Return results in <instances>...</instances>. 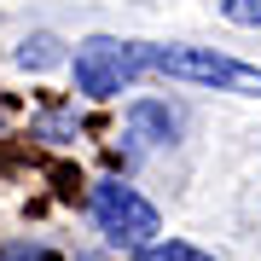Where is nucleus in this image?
<instances>
[{
    "instance_id": "3",
    "label": "nucleus",
    "mask_w": 261,
    "mask_h": 261,
    "mask_svg": "<svg viewBox=\"0 0 261 261\" xmlns=\"http://www.w3.org/2000/svg\"><path fill=\"white\" fill-rule=\"evenodd\" d=\"M128 82H140L128 64V41H111V35H93L75 47V87L87 99H116Z\"/></svg>"
},
{
    "instance_id": "6",
    "label": "nucleus",
    "mask_w": 261,
    "mask_h": 261,
    "mask_svg": "<svg viewBox=\"0 0 261 261\" xmlns=\"http://www.w3.org/2000/svg\"><path fill=\"white\" fill-rule=\"evenodd\" d=\"M18 64L23 70H53L58 64V41L53 35H29L23 47H18Z\"/></svg>"
},
{
    "instance_id": "1",
    "label": "nucleus",
    "mask_w": 261,
    "mask_h": 261,
    "mask_svg": "<svg viewBox=\"0 0 261 261\" xmlns=\"http://www.w3.org/2000/svg\"><path fill=\"white\" fill-rule=\"evenodd\" d=\"M134 75H174L192 87H215V93H244L261 99V70L244 58H226L215 47H151V41H128Z\"/></svg>"
},
{
    "instance_id": "7",
    "label": "nucleus",
    "mask_w": 261,
    "mask_h": 261,
    "mask_svg": "<svg viewBox=\"0 0 261 261\" xmlns=\"http://www.w3.org/2000/svg\"><path fill=\"white\" fill-rule=\"evenodd\" d=\"M221 18L238 29H261V0H221Z\"/></svg>"
},
{
    "instance_id": "5",
    "label": "nucleus",
    "mask_w": 261,
    "mask_h": 261,
    "mask_svg": "<svg viewBox=\"0 0 261 261\" xmlns=\"http://www.w3.org/2000/svg\"><path fill=\"white\" fill-rule=\"evenodd\" d=\"M140 261H215L209 250H197V244H180V238H157V244H145V250H140Z\"/></svg>"
},
{
    "instance_id": "4",
    "label": "nucleus",
    "mask_w": 261,
    "mask_h": 261,
    "mask_svg": "<svg viewBox=\"0 0 261 261\" xmlns=\"http://www.w3.org/2000/svg\"><path fill=\"white\" fill-rule=\"evenodd\" d=\"M174 128H180V122H174L168 105H151V99L128 105V134H134V145H168Z\"/></svg>"
},
{
    "instance_id": "2",
    "label": "nucleus",
    "mask_w": 261,
    "mask_h": 261,
    "mask_svg": "<svg viewBox=\"0 0 261 261\" xmlns=\"http://www.w3.org/2000/svg\"><path fill=\"white\" fill-rule=\"evenodd\" d=\"M93 221H99V232L105 238H116V244H157L163 232V215L145 203L134 186H122V180H99L93 186Z\"/></svg>"
}]
</instances>
